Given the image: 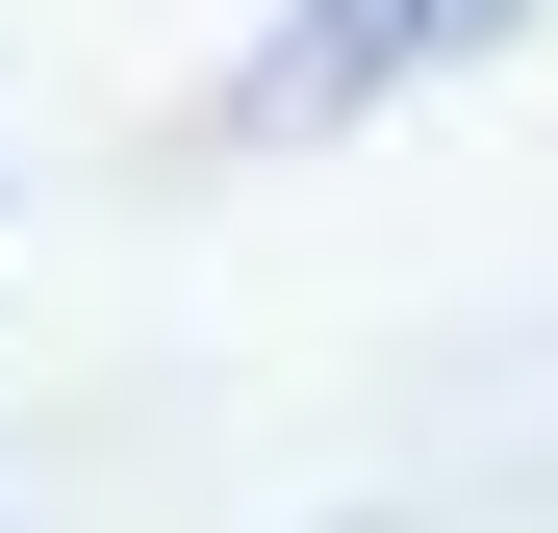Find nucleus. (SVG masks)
Here are the masks:
<instances>
[{"instance_id": "1", "label": "nucleus", "mask_w": 558, "mask_h": 533, "mask_svg": "<svg viewBox=\"0 0 558 533\" xmlns=\"http://www.w3.org/2000/svg\"><path fill=\"white\" fill-rule=\"evenodd\" d=\"M508 0H305L279 26V76H254V128H330V102H381V76H432V51H483Z\"/></svg>"}]
</instances>
